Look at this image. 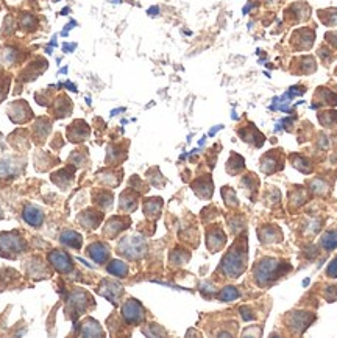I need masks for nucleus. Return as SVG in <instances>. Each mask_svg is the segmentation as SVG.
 Returning <instances> with one entry per match:
<instances>
[{"instance_id":"14","label":"nucleus","mask_w":337,"mask_h":338,"mask_svg":"<svg viewBox=\"0 0 337 338\" xmlns=\"http://www.w3.org/2000/svg\"><path fill=\"white\" fill-rule=\"evenodd\" d=\"M10 117L16 124H22V122H27L28 118H32V111H30L28 105L25 102H17L13 103L8 109Z\"/></svg>"},{"instance_id":"37","label":"nucleus","mask_w":337,"mask_h":338,"mask_svg":"<svg viewBox=\"0 0 337 338\" xmlns=\"http://www.w3.org/2000/svg\"><path fill=\"white\" fill-rule=\"evenodd\" d=\"M320 17L326 25H337V10L320 11Z\"/></svg>"},{"instance_id":"13","label":"nucleus","mask_w":337,"mask_h":338,"mask_svg":"<svg viewBox=\"0 0 337 338\" xmlns=\"http://www.w3.org/2000/svg\"><path fill=\"white\" fill-rule=\"evenodd\" d=\"M87 256L97 263H105L109 259V248L106 243L94 242L93 245L87 247Z\"/></svg>"},{"instance_id":"5","label":"nucleus","mask_w":337,"mask_h":338,"mask_svg":"<svg viewBox=\"0 0 337 338\" xmlns=\"http://www.w3.org/2000/svg\"><path fill=\"white\" fill-rule=\"evenodd\" d=\"M93 304V298H91L86 292L83 290H75L71 296H69V301H68V313L72 317V320L75 321L86 309L87 305Z\"/></svg>"},{"instance_id":"9","label":"nucleus","mask_w":337,"mask_h":338,"mask_svg":"<svg viewBox=\"0 0 337 338\" xmlns=\"http://www.w3.org/2000/svg\"><path fill=\"white\" fill-rule=\"evenodd\" d=\"M99 293L102 296H105L108 301H111L114 305H117L120 296L124 295V287H122L119 282H114V281H109V279H103L100 287H99Z\"/></svg>"},{"instance_id":"11","label":"nucleus","mask_w":337,"mask_h":338,"mask_svg":"<svg viewBox=\"0 0 337 338\" xmlns=\"http://www.w3.org/2000/svg\"><path fill=\"white\" fill-rule=\"evenodd\" d=\"M102 219H103V213H102V212H99V210H96V209H86L83 213L78 215V223H80L83 228H86V229L91 231V229H96V228L100 225Z\"/></svg>"},{"instance_id":"24","label":"nucleus","mask_w":337,"mask_h":338,"mask_svg":"<svg viewBox=\"0 0 337 338\" xmlns=\"http://www.w3.org/2000/svg\"><path fill=\"white\" fill-rule=\"evenodd\" d=\"M52 179H53V182L56 184V186H59V187H63L64 190L69 187V184L72 182V179H74V172H69V170H59V172H56V173H53V176H52Z\"/></svg>"},{"instance_id":"8","label":"nucleus","mask_w":337,"mask_h":338,"mask_svg":"<svg viewBox=\"0 0 337 338\" xmlns=\"http://www.w3.org/2000/svg\"><path fill=\"white\" fill-rule=\"evenodd\" d=\"M49 262L59 271V273H69L74 268V262L71 259V256L66 251L61 250H55L47 256Z\"/></svg>"},{"instance_id":"32","label":"nucleus","mask_w":337,"mask_h":338,"mask_svg":"<svg viewBox=\"0 0 337 338\" xmlns=\"http://www.w3.org/2000/svg\"><path fill=\"white\" fill-rule=\"evenodd\" d=\"M94 201H96L99 206H102L103 209H108V207H111V204H113V194H109V192H106V190L97 192V194H94Z\"/></svg>"},{"instance_id":"18","label":"nucleus","mask_w":337,"mask_h":338,"mask_svg":"<svg viewBox=\"0 0 337 338\" xmlns=\"http://www.w3.org/2000/svg\"><path fill=\"white\" fill-rule=\"evenodd\" d=\"M192 189H194V192H195L200 198H205V200L211 198V195H212V181H211V178H209V176H205V178L197 179V181L192 184Z\"/></svg>"},{"instance_id":"30","label":"nucleus","mask_w":337,"mask_h":338,"mask_svg":"<svg viewBox=\"0 0 337 338\" xmlns=\"http://www.w3.org/2000/svg\"><path fill=\"white\" fill-rule=\"evenodd\" d=\"M191 259V254L186 250H175L170 254V262L173 265H185Z\"/></svg>"},{"instance_id":"47","label":"nucleus","mask_w":337,"mask_h":338,"mask_svg":"<svg viewBox=\"0 0 337 338\" xmlns=\"http://www.w3.org/2000/svg\"><path fill=\"white\" fill-rule=\"evenodd\" d=\"M158 11H160V8H158V7H153V8H150V10H148V14H150V16H156V13H158Z\"/></svg>"},{"instance_id":"12","label":"nucleus","mask_w":337,"mask_h":338,"mask_svg":"<svg viewBox=\"0 0 337 338\" xmlns=\"http://www.w3.org/2000/svg\"><path fill=\"white\" fill-rule=\"evenodd\" d=\"M130 225V219L128 217H113L108 220L105 229H103V234L109 238L119 235L122 231H125Z\"/></svg>"},{"instance_id":"33","label":"nucleus","mask_w":337,"mask_h":338,"mask_svg":"<svg viewBox=\"0 0 337 338\" xmlns=\"http://www.w3.org/2000/svg\"><path fill=\"white\" fill-rule=\"evenodd\" d=\"M237 298H239V292H237L236 287H231V285L223 287L220 290V293H219V299L223 301V302H231V301H234Z\"/></svg>"},{"instance_id":"6","label":"nucleus","mask_w":337,"mask_h":338,"mask_svg":"<svg viewBox=\"0 0 337 338\" xmlns=\"http://www.w3.org/2000/svg\"><path fill=\"white\" fill-rule=\"evenodd\" d=\"M316 320V315L311 312H290L287 315V327L294 333H303Z\"/></svg>"},{"instance_id":"20","label":"nucleus","mask_w":337,"mask_h":338,"mask_svg":"<svg viewBox=\"0 0 337 338\" xmlns=\"http://www.w3.org/2000/svg\"><path fill=\"white\" fill-rule=\"evenodd\" d=\"M19 173V161L14 158H5L0 161V178H10Z\"/></svg>"},{"instance_id":"27","label":"nucleus","mask_w":337,"mask_h":338,"mask_svg":"<svg viewBox=\"0 0 337 338\" xmlns=\"http://www.w3.org/2000/svg\"><path fill=\"white\" fill-rule=\"evenodd\" d=\"M71 111H72V105H71V102H69L68 97L61 95V97L55 102V112H56L58 117H66V115L71 114Z\"/></svg>"},{"instance_id":"21","label":"nucleus","mask_w":337,"mask_h":338,"mask_svg":"<svg viewBox=\"0 0 337 338\" xmlns=\"http://www.w3.org/2000/svg\"><path fill=\"white\" fill-rule=\"evenodd\" d=\"M59 240H61V243H64L66 247L75 248V250H80L81 243H83V237L75 231H64L59 235Z\"/></svg>"},{"instance_id":"3","label":"nucleus","mask_w":337,"mask_h":338,"mask_svg":"<svg viewBox=\"0 0 337 338\" xmlns=\"http://www.w3.org/2000/svg\"><path fill=\"white\" fill-rule=\"evenodd\" d=\"M27 248L25 240L16 232H0V256L14 259Z\"/></svg>"},{"instance_id":"17","label":"nucleus","mask_w":337,"mask_h":338,"mask_svg":"<svg viewBox=\"0 0 337 338\" xmlns=\"http://www.w3.org/2000/svg\"><path fill=\"white\" fill-rule=\"evenodd\" d=\"M68 136L71 142H81L89 136V128L83 120H77L68 128Z\"/></svg>"},{"instance_id":"44","label":"nucleus","mask_w":337,"mask_h":338,"mask_svg":"<svg viewBox=\"0 0 337 338\" xmlns=\"http://www.w3.org/2000/svg\"><path fill=\"white\" fill-rule=\"evenodd\" d=\"M239 312L242 313V318H243L245 321H250V320H255V315H250V313H252V310H250V307H240V309H239Z\"/></svg>"},{"instance_id":"50","label":"nucleus","mask_w":337,"mask_h":338,"mask_svg":"<svg viewBox=\"0 0 337 338\" xmlns=\"http://www.w3.org/2000/svg\"><path fill=\"white\" fill-rule=\"evenodd\" d=\"M0 219H2V210H0Z\"/></svg>"},{"instance_id":"2","label":"nucleus","mask_w":337,"mask_h":338,"mask_svg":"<svg viewBox=\"0 0 337 338\" xmlns=\"http://www.w3.org/2000/svg\"><path fill=\"white\" fill-rule=\"evenodd\" d=\"M247 259H249L247 240L243 237L237 240L230 248V251L223 256L222 263H220V271L231 279L239 278L245 271V268H247Z\"/></svg>"},{"instance_id":"46","label":"nucleus","mask_w":337,"mask_h":338,"mask_svg":"<svg viewBox=\"0 0 337 338\" xmlns=\"http://www.w3.org/2000/svg\"><path fill=\"white\" fill-rule=\"evenodd\" d=\"M75 47H77V44H72V45H71V44H64V45H63V50H64V52H72V50H75Z\"/></svg>"},{"instance_id":"1","label":"nucleus","mask_w":337,"mask_h":338,"mask_svg":"<svg viewBox=\"0 0 337 338\" xmlns=\"http://www.w3.org/2000/svg\"><path fill=\"white\" fill-rule=\"evenodd\" d=\"M287 271H290V265L287 262L275 257H264L253 267V278L259 287H267L280 279Z\"/></svg>"},{"instance_id":"16","label":"nucleus","mask_w":337,"mask_h":338,"mask_svg":"<svg viewBox=\"0 0 337 338\" xmlns=\"http://www.w3.org/2000/svg\"><path fill=\"white\" fill-rule=\"evenodd\" d=\"M258 235H259V240L265 245L268 243H275V242H281L283 240V234H281V229L273 226V225H267L264 228H259L258 229Z\"/></svg>"},{"instance_id":"48","label":"nucleus","mask_w":337,"mask_h":338,"mask_svg":"<svg viewBox=\"0 0 337 338\" xmlns=\"http://www.w3.org/2000/svg\"><path fill=\"white\" fill-rule=\"evenodd\" d=\"M66 87H69L71 90H74V92H77V86H75V84H72L71 81H66Z\"/></svg>"},{"instance_id":"23","label":"nucleus","mask_w":337,"mask_h":338,"mask_svg":"<svg viewBox=\"0 0 337 338\" xmlns=\"http://www.w3.org/2000/svg\"><path fill=\"white\" fill-rule=\"evenodd\" d=\"M80 335H84V336H102L103 335V330L100 327V324L93 320V318H86L83 326H81V332Z\"/></svg>"},{"instance_id":"45","label":"nucleus","mask_w":337,"mask_h":338,"mask_svg":"<svg viewBox=\"0 0 337 338\" xmlns=\"http://www.w3.org/2000/svg\"><path fill=\"white\" fill-rule=\"evenodd\" d=\"M326 39H328L329 42H332L334 45H337V33H328V35H326Z\"/></svg>"},{"instance_id":"41","label":"nucleus","mask_w":337,"mask_h":338,"mask_svg":"<svg viewBox=\"0 0 337 338\" xmlns=\"http://www.w3.org/2000/svg\"><path fill=\"white\" fill-rule=\"evenodd\" d=\"M304 194L301 192V190H295L294 194H290V201L295 204V206H300V204H303L304 203Z\"/></svg>"},{"instance_id":"40","label":"nucleus","mask_w":337,"mask_h":338,"mask_svg":"<svg viewBox=\"0 0 337 338\" xmlns=\"http://www.w3.org/2000/svg\"><path fill=\"white\" fill-rule=\"evenodd\" d=\"M323 295H325V298H326L328 302H334V301L337 299V284L328 285V287L325 288Z\"/></svg>"},{"instance_id":"34","label":"nucleus","mask_w":337,"mask_h":338,"mask_svg":"<svg viewBox=\"0 0 337 338\" xmlns=\"http://www.w3.org/2000/svg\"><path fill=\"white\" fill-rule=\"evenodd\" d=\"M320 124L326 128H331L337 124V112L335 111H328V112H322L319 115Z\"/></svg>"},{"instance_id":"36","label":"nucleus","mask_w":337,"mask_h":338,"mask_svg":"<svg viewBox=\"0 0 337 338\" xmlns=\"http://www.w3.org/2000/svg\"><path fill=\"white\" fill-rule=\"evenodd\" d=\"M317 95H319V97L323 100L322 103L332 105V106H334V105H337V95H335V94H332L331 90H326V89H323V87H322V90L319 92Z\"/></svg>"},{"instance_id":"28","label":"nucleus","mask_w":337,"mask_h":338,"mask_svg":"<svg viewBox=\"0 0 337 338\" xmlns=\"http://www.w3.org/2000/svg\"><path fill=\"white\" fill-rule=\"evenodd\" d=\"M320 245L326 251L335 250L337 248V231H326L320 238Z\"/></svg>"},{"instance_id":"49","label":"nucleus","mask_w":337,"mask_h":338,"mask_svg":"<svg viewBox=\"0 0 337 338\" xmlns=\"http://www.w3.org/2000/svg\"><path fill=\"white\" fill-rule=\"evenodd\" d=\"M5 94H7V92H5V90L2 89V86H0V100H2V99L5 97Z\"/></svg>"},{"instance_id":"31","label":"nucleus","mask_w":337,"mask_h":338,"mask_svg":"<svg viewBox=\"0 0 337 338\" xmlns=\"http://www.w3.org/2000/svg\"><path fill=\"white\" fill-rule=\"evenodd\" d=\"M50 131V122L47 118H39L35 124V134L38 136V139H44Z\"/></svg>"},{"instance_id":"25","label":"nucleus","mask_w":337,"mask_h":338,"mask_svg":"<svg viewBox=\"0 0 337 338\" xmlns=\"http://www.w3.org/2000/svg\"><path fill=\"white\" fill-rule=\"evenodd\" d=\"M280 165H283V164H281V159L273 158V155H267V156L262 158V161H261V170H262L264 173H267V175H270V173H273V172H277V170H281L283 167H280Z\"/></svg>"},{"instance_id":"38","label":"nucleus","mask_w":337,"mask_h":338,"mask_svg":"<svg viewBox=\"0 0 337 338\" xmlns=\"http://www.w3.org/2000/svg\"><path fill=\"white\" fill-rule=\"evenodd\" d=\"M294 159V165L298 168V170H301L303 173H311V170H312V167H311V164L306 161L304 158H300V156H294L292 158Z\"/></svg>"},{"instance_id":"26","label":"nucleus","mask_w":337,"mask_h":338,"mask_svg":"<svg viewBox=\"0 0 337 338\" xmlns=\"http://www.w3.org/2000/svg\"><path fill=\"white\" fill-rule=\"evenodd\" d=\"M108 273L116 276V278H127L128 274V265L122 260H113L109 262V265L106 267Z\"/></svg>"},{"instance_id":"29","label":"nucleus","mask_w":337,"mask_h":338,"mask_svg":"<svg viewBox=\"0 0 337 338\" xmlns=\"http://www.w3.org/2000/svg\"><path fill=\"white\" fill-rule=\"evenodd\" d=\"M242 168H243V159L240 156H237V155H231V158H230V161L227 164V172L230 175H236Z\"/></svg>"},{"instance_id":"35","label":"nucleus","mask_w":337,"mask_h":338,"mask_svg":"<svg viewBox=\"0 0 337 338\" xmlns=\"http://www.w3.org/2000/svg\"><path fill=\"white\" fill-rule=\"evenodd\" d=\"M222 195H223V200H225V204L228 207H237L239 206V201L236 198V194L231 187H223L222 190Z\"/></svg>"},{"instance_id":"39","label":"nucleus","mask_w":337,"mask_h":338,"mask_svg":"<svg viewBox=\"0 0 337 338\" xmlns=\"http://www.w3.org/2000/svg\"><path fill=\"white\" fill-rule=\"evenodd\" d=\"M311 187H312V192L317 194V195H323V194H326V190H328V186H326V184H325L322 179H314L312 184H311Z\"/></svg>"},{"instance_id":"22","label":"nucleus","mask_w":337,"mask_h":338,"mask_svg":"<svg viewBox=\"0 0 337 338\" xmlns=\"http://www.w3.org/2000/svg\"><path fill=\"white\" fill-rule=\"evenodd\" d=\"M138 194H133L131 190H127L120 195V210L124 212H133L138 207Z\"/></svg>"},{"instance_id":"19","label":"nucleus","mask_w":337,"mask_h":338,"mask_svg":"<svg viewBox=\"0 0 337 338\" xmlns=\"http://www.w3.org/2000/svg\"><path fill=\"white\" fill-rule=\"evenodd\" d=\"M163 209V200L161 198H148L144 201V212L150 219H158Z\"/></svg>"},{"instance_id":"43","label":"nucleus","mask_w":337,"mask_h":338,"mask_svg":"<svg viewBox=\"0 0 337 338\" xmlns=\"http://www.w3.org/2000/svg\"><path fill=\"white\" fill-rule=\"evenodd\" d=\"M20 23H22L24 27H27V28H33V27H35V23H36V20H35V17H33V16L25 14V16L22 17Z\"/></svg>"},{"instance_id":"15","label":"nucleus","mask_w":337,"mask_h":338,"mask_svg":"<svg viewBox=\"0 0 337 338\" xmlns=\"http://www.w3.org/2000/svg\"><path fill=\"white\" fill-rule=\"evenodd\" d=\"M22 217H24V220H25L28 225H32V226H35V228H39V226L42 225V222H44V212H42L39 207H36V206L27 204L25 209H24Z\"/></svg>"},{"instance_id":"4","label":"nucleus","mask_w":337,"mask_h":338,"mask_svg":"<svg viewBox=\"0 0 337 338\" xmlns=\"http://www.w3.org/2000/svg\"><path fill=\"white\" fill-rule=\"evenodd\" d=\"M145 251H147V245L141 235L124 237L119 242V247H117V253L130 260L141 259L145 254Z\"/></svg>"},{"instance_id":"42","label":"nucleus","mask_w":337,"mask_h":338,"mask_svg":"<svg viewBox=\"0 0 337 338\" xmlns=\"http://www.w3.org/2000/svg\"><path fill=\"white\" fill-rule=\"evenodd\" d=\"M326 274L329 278H337V256L331 260V263L326 268Z\"/></svg>"},{"instance_id":"10","label":"nucleus","mask_w":337,"mask_h":338,"mask_svg":"<svg viewBox=\"0 0 337 338\" xmlns=\"http://www.w3.org/2000/svg\"><path fill=\"white\" fill-rule=\"evenodd\" d=\"M225 243H227V235H225V232L220 228H212V229L208 231V234H206V245H208V248L212 253L222 250L225 247Z\"/></svg>"},{"instance_id":"7","label":"nucleus","mask_w":337,"mask_h":338,"mask_svg":"<svg viewBox=\"0 0 337 338\" xmlns=\"http://www.w3.org/2000/svg\"><path fill=\"white\" fill-rule=\"evenodd\" d=\"M122 317L128 324H139L145 317V310L138 299H128L122 305Z\"/></svg>"}]
</instances>
